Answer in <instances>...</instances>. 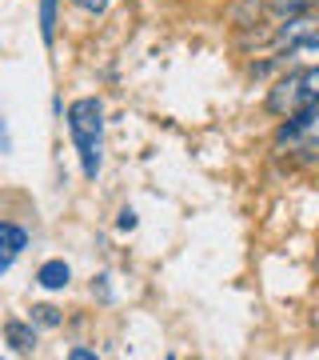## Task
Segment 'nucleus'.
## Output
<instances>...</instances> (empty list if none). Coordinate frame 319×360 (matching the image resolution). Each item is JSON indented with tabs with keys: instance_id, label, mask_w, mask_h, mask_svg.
Returning a JSON list of instances; mask_svg holds the SVG:
<instances>
[{
	"instance_id": "obj_12",
	"label": "nucleus",
	"mask_w": 319,
	"mask_h": 360,
	"mask_svg": "<svg viewBox=\"0 0 319 360\" xmlns=\"http://www.w3.org/2000/svg\"><path fill=\"white\" fill-rule=\"evenodd\" d=\"M16 264V252H8V248L0 245V276H8V269Z\"/></svg>"
},
{
	"instance_id": "obj_8",
	"label": "nucleus",
	"mask_w": 319,
	"mask_h": 360,
	"mask_svg": "<svg viewBox=\"0 0 319 360\" xmlns=\"http://www.w3.org/2000/svg\"><path fill=\"white\" fill-rule=\"evenodd\" d=\"M72 4H76L80 13H88V16H104V13H108V4H112V0H72Z\"/></svg>"
},
{
	"instance_id": "obj_11",
	"label": "nucleus",
	"mask_w": 319,
	"mask_h": 360,
	"mask_svg": "<svg viewBox=\"0 0 319 360\" xmlns=\"http://www.w3.org/2000/svg\"><path fill=\"white\" fill-rule=\"evenodd\" d=\"M68 360H96V348H88V345L68 348Z\"/></svg>"
},
{
	"instance_id": "obj_1",
	"label": "nucleus",
	"mask_w": 319,
	"mask_h": 360,
	"mask_svg": "<svg viewBox=\"0 0 319 360\" xmlns=\"http://www.w3.org/2000/svg\"><path fill=\"white\" fill-rule=\"evenodd\" d=\"M64 124H68V136H72V148L80 156V172L84 180L100 176L104 165V104L100 96H76L64 112Z\"/></svg>"
},
{
	"instance_id": "obj_6",
	"label": "nucleus",
	"mask_w": 319,
	"mask_h": 360,
	"mask_svg": "<svg viewBox=\"0 0 319 360\" xmlns=\"http://www.w3.org/2000/svg\"><path fill=\"white\" fill-rule=\"evenodd\" d=\"M28 321L36 324V328H60L64 312L56 309V304H32V309H28Z\"/></svg>"
},
{
	"instance_id": "obj_3",
	"label": "nucleus",
	"mask_w": 319,
	"mask_h": 360,
	"mask_svg": "<svg viewBox=\"0 0 319 360\" xmlns=\"http://www.w3.org/2000/svg\"><path fill=\"white\" fill-rule=\"evenodd\" d=\"M36 284L44 288V292H64L68 284H72V264L64 257H52V260H44L36 269Z\"/></svg>"
},
{
	"instance_id": "obj_10",
	"label": "nucleus",
	"mask_w": 319,
	"mask_h": 360,
	"mask_svg": "<svg viewBox=\"0 0 319 360\" xmlns=\"http://www.w3.org/2000/svg\"><path fill=\"white\" fill-rule=\"evenodd\" d=\"M13 148H16V144H13V129H8V120L0 116V156H8Z\"/></svg>"
},
{
	"instance_id": "obj_13",
	"label": "nucleus",
	"mask_w": 319,
	"mask_h": 360,
	"mask_svg": "<svg viewBox=\"0 0 319 360\" xmlns=\"http://www.w3.org/2000/svg\"><path fill=\"white\" fill-rule=\"evenodd\" d=\"M315 264H319V257H315Z\"/></svg>"
},
{
	"instance_id": "obj_4",
	"label": "nucleus",
	"mask_w": 319,
	"mask_h": 360,
	"mask_svg": "<svg viewBox=\"0 0 319 360\" xmlns=\"http://www.w3.org/2000/svg\"><path fill=\"white\" fill-rule=\"evenodd\" d=\"M36 20H40V40L56 44V28H60V0H36Z\"/></svg>"
},
{
	"instance_id": "obj_5",
	"label": "nucleus",
	"mask_w": 319,
	"mask_h": 360,
	"mask_svg": "<svg viewBox=\"0 0 319 360\" xmlns=\"http://www.w3.org/2000/svg\"><path fill=\"white\" fill-rule=\"evenodd\" d=\"M0 245L20 257V252L28 248V229L25 224H16V220H0Z\"/></svg>"
},
{
	"instance_id": "obj_2",
	"label": "nucleus",
	"mask_w": 319,
	"mask_h": 360,
	"mask_svg": "<svg viewBox=\"0 0 319 360\" xmlns=\"http://www.w3.org/2000/svg\"><path fill=\"white\" fill-rule=\"evenodd\" d=\"M4 345L16 356H32L40 348V328L32 321H4Z\"/></svg>"
},
{
	"instance_id": "obj_7",
	"label": "nucleus",
	"mask_w": 319,
	"mask_h": 360,
	"mask_svg": "<svg viewBox=\"0 0 319 360\" xmlns=\"http://www.w3.org/2000/svg\"><path fill=\"white\" fill-rule=\"evenodd\" d=\"M92 296H100L104 304L112 300V276H108V272H100V276L92 281Z\"/></svg>"
},
{
	"instance_id": "obj_9",
	"label": "nucleus",
	"mask_w": 319,
	"mask_h": 360,
	"mask_svg": "<svg viewBox=\"0 0 319 360\" xmlns=\"http://www.w3.org/2000/svg\"><path fill=\"white\" fill-rule=\"evenodd\" d=\"M136 224H140L136 208H120V212H116V229H120V232H132Z\"/></svg>"
}]
</instances>
